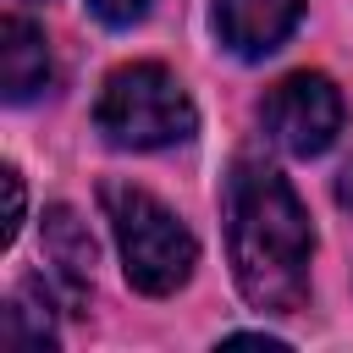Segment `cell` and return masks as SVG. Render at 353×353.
<instances>
[{"instance_id": "cell-10", "label": "cell", "mask_w": 353, "mask_h": 353, "mask_svg": "<svg viewBox=\"0 0 353 353\" xmlns=\"http://www.w3.org/2000/svg\"><path fill=\"white\" fill-rule=\"evenodd\" d=\"M6 193H11V221L0 226V237L11 243V237H17V226H22V176H17V165H6Z\"/></svg>"}, {"instance_id": "cell-4", "label": "cell", "mask_w": 353, "mask_h": 353, "mask_svg": "<svg viewBox=\"0 0 353 353\" xmlns=\"http://www.w3.org/2000/svg\"><path fill=\"white\" fill-rule=\"evenodd\" d=\"M259 127L276 149L314 160L342 132V94L325 72H292L259 99Z\"/></svg>"}, {"instance_id": "cell-2", "label": "cell", "mask_w": 353, "mask_h": 353, "mask_svg": "<svg viewBox=\"0 0 353 353\" xmlns=\"http://www.w3.org/2000/svg\"><path fill=\"white\" fill-rule=\"evenodd\" d=\"M94 127L116 149H171L199 132V110L160 61H132L105 77L94 99Z\"/></svg>"}, {"instance_id": "cell-7", "label": "cell", "mask_w": 353, "mask_h": 353, "mask_svg": "<svg viewBox=\"0 0 353 353\" xmlns=\"http://www.w3.org/2000/svg\"><path fill=\"white\" fill-rule=\"evenodd\" d=\"M44 254H50L55 281L66 287V298L83 303L88 287H94V237H88V226L77 221L72 204H50L44 210Z\"/></svg>"}, {"instance_id": "cell-6", "label": "cell", "mask_w": 353, "mask_h": 353, "mask_svg": "<svg viewBox=\"0 0 353 353\" xmlns=\"http://www.w3.org/2000/svg\"><path fill=\"white\" fill-rule=\"evenodd\" d=\"M0 83H6L11 105H28L33 94L50 88V44L28 17L0 22Z\"/></svg>"}, {"instance_id": "cell-9", "label": "cell", "mask_w": 353, "mask_h": 353, "mask_svg": "<svg viewBox=\"0 0 353 353\" xmlns=\"http://www.w3.org/2000/svg\"><path fill=\"white\" fill-rule=\"evenodd\" d=\"M88 6H94V17L110 22V28H127V22H138V17L149 11V0H88Z\"/></svg>"}, {"instance_id": "cell-8", "label": "cell", "mask_w": 353, "mask_h": 353, "mask_svg": "<svg viewBox=\"0 0 353 353\" xmlns=\"http://www.w3.org/2000/svg\"><path fill=\"white\" fill-rule=\"evenodd\" d=\"M0 336L11 347H55V314H50V292L39 276H22L6 298L0 314Z\"/></svg>"}, {"instance_id": "cell-11", "label": "cell", "mask_w": 353, "mask_h": 353, "mask_svg": "<svg viewBox=\"0 0 353 353\" xmlns=\"http://www.w3.org/2000/svg\"><path fill=\"white\" fill-rule=\"evenodd\" d=\"M336 204L353 215V160H347V165H342V176H336Z\"/></svg>"}, {"instance_id": "cell-3", "label": "cell", "mask_w": 353, "mask_h": 353, "mask_svg": "<svg viewBox=\"0 0 353 353\" xmlns=\"http://www.w3.org/2000/svg\"><path fill=\"white\" fill-rule=\"evenodd\" d=\"M99 204L110 215V232H116V248H121V270H127V281L138 292L165 298L193 276L199 243L154 193L127 188V182H105Z\"/></svg>"}, {"instance_id": "cell-5", "label": "cell", "mask_w": 353, "mask_h": 353, "mask_svg": "<svg viewBox=\"0 0 353 353\" xmlns=\"http://www.w3.org/2000/svg\"><path fill=\"white\" fill-rule=\"evenodd\" d=\"M298 17H303V0H215V33L243 61L281 50V39L298 28Z\"/></svg>"}, {"instance_id": "cell-1", "label": "cell", "mask_w": 353, "mask_h": 353, "mask_svg": "<svg viewBox=\"0 0 353 353\" xmlns=\"http://www.w3.org/2000/svg\"><path fill=\"white\" fill-rule=\"evenodd\" d=\"M226 243L232 276L259 314H292L309 303L314 232L292 182L265 160H237L226 176Z\"/></svg>"}]
</instances>
